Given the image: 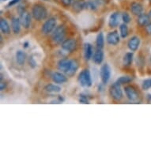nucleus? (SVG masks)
<instances>
[{
    "label": "nucleus",
    "instance_id": "f3484780",
    "mask_svg": "<svg viewBox=\"0 0 151 151\" xmlns=\"http://www.w3.org/2000/svg\"><path fill=\"white\" fill-rule=\"evenodd\" d=\"M93 60L96 64H101L104 60V52L103 50L97 48L93 55Z\"/></svg>",
    "mask_w": 151,
    "mask_h": 151
},
{
    "label": "nucleus",
    "instance_id": "2f4dec72",
    "mask_svg": "<svg viewBox=\"0 0 151 151\" xmlns=\"http://www.w3.org/2000/svg\"><path fill=\"white\" fill-rule=\"evenodd\" d=\"M29 66L32 68L37 67V62L35 61V59L33 58L32 55H31L29 58Z\"/></svg>",
    "mask_w": 151,
    "mask_h": 151
},
{
    "label": "nucleus",
    "instance_id": "9d476101",
    "mask_svg": "<svg viewBox=\"0 0 151 151\" xmlns=\"http://www.w3.org/2000/svg\"><path fill=\"white\" fill-rule=\"evenodd\" d=\"M20 20L22 25L25 29H29L31 25V14L26 10L20 14Z\"/></svg>",
    "mask_w": 151,
    "mask_h": 151
},
{
    "label": "nucleus",
    "instance_id": "ea45409f",
    "mask_svg": "<svg viewBox=\"0 0 151 151\" xmlns=\"http://www.w3.org/2000/svg\"><path fill=\"white\" fill-rule=\"evenodd\" d=\"M149 1H150V3H151V0H149Z\"/></svg>",
    "mask_w": 151,
    "mask_h": 151
},
{
    "label": "nucleus",
    "instance_id": "4be33fe9",
    "mask_svg": "<svg viewBox=\"0 0 151 151\" xmlns=\"http://www.w3.org/2000/svg\"><path fill=\"white\" fill-rule=\"evenodd\" d=\"M0 29H1V32H3V34H10V25L8 24L7 21L6 20L5 18H3V17L0 20Z\"/></svg>",
    "mask_w": 151,
    "mask_h": 151
},
{
    "label": "nucleus",
    "instance_id": "5701e85b",
    "mask_svg": "<svg viewBox=\"0 0 151 151\" xmlns=\"http://www.w3.org/2000/svg\"><path fill=\"white\" fill-rule=\"evenodd\" d=\"M78 69V63L76 60H72L71 65H70V69L68 70V71L66 73L67 76H70V77H72L73 75L75 74V73L77 72Z\"/></svg>",
    "mask_w": 151,
    "mask_h": 151
},
{
    "label": "nucleus",
    "instance_id": "9b49d317",
    "mask_svg": "<svg viewBox=\"0 0 151 151\" xmlns=\"http://www.w3.org/2000/svg\"><path fill=\"white\" fill-rule=\"evenodd\" d=\"M52 79L56 84H63L67 82V76L60 72H54L52 74Z\"/></svg>",
    "mask_w": 151,
    "mask_h": 151
},
{
    "label": "nucleus",
    "instance_id": "20e7f679",
    "mask_svg": "<svg viewBox=\"0 0 151 151\" xmlns=\"http://www.w3.org/2000/svg\"><path fill=\"white\" fill-rule=\"evenodd\" d=\"M56 19L55 17H50L49 19H47L44 25L41 27V32L43 34L47 35L49 33H52L56 28Z\"/></svg>",
    "mask_w": 151,
    "mask_h": 151
},
{
    "label": "nucleus",
    "instance_id": "a878e982",
    "mask_svg": "<svg viewBox=\"0 0 151 151\" xmlns=\"http://www.w3.org/2000/svg\"><path fill=\"white\" fill-rule=\"evenodd\" d=\"M96 45L97 48L103 49L104 45V37L103 32H100L99 34L97 35V39H96Z\"/></svg>",
    "mask_w": 151,
    "mask_h": 151
},
{
    "label": "nucleus",
    "instance_id": "c756f323",
    "mask_svg": "<svg viewBox=\"0 0 151 151\" xmlns=\"http://www.w3.org/2000/svg\"><path fill=\"white\" fill-rule=\"evenodd\" d=\"M121 18L123 22H124V23H126V24H128L131 22V16L127 12H124L122 14Z\"/></svg>",
    "mask_w": 151,
    "mask_h": 151
},
{
    "label": "nucleus",
    "instance_id": "6e6552de",
    "mask_svg": "<svg viewBox=\"0 0 151 151\" xmlns=\"http://www.w3.org/2000/svg\"><path fill=\"white\" fill-rule=\"evenodd\" d=\"M61 47L63 50L68 52H74L77 47V42L74 39H67L63 41Z\"/></svg>",
    "mask_w": 151,
    "mask_h": 151
},
{
    "label": "nucleus",
    "instance_id": "72a5a7b5",
    "mask_svg": "<svg viewBox=\"0 0 151 151\" xmlns=\"http://www.w3.org/2000/svg\"><path fill=\"white\" fill-rule=\"evenodd\" d=\"M74 0H62V3H63V5L67 6L72 5L74 3Z\"/></svg>",
    "mask_w": 151,
    "mask_h": 151
},
{
    "label": "nucleus",
    "instance_id": "412c9836",
    "mask_svg": "<svg viewBox=\"0 0 151 151\" xmlns=\"http://www.w3.org/2000/svg\"><path fill=\"white\" fill-rule=\"evenodd\" d=\"M15 58H16V62L18 65L22 66L25 64V60H26V54L23 51H17L15 55Z\"/></svg>",
    "mask_w": 151,
    "mask_h": 151
},
{
    "label": "nucleus",
    "instance_id": "6ab92c4d",
    "mask_svg": "<svg viewBox=\"0 0 151 151\" xmlns=\"http://www.w3.org/2000/svg\"><path fill=\"white\" fill-rule=\"evenodd\" d=\"M21 22L20 18L18 17H14L11 21V28H12L13 32H14L15 34H18L21 31Z\"/></svg>",
    "mask_w": 151,
    "mask_h": 151
},
{
    "label": "nucleus",
    "instance_id": "bb28decb",
    "mask_svg": "<svg viewBox=\"0 0 151 151\" xmlns=\"http://www.w3.org/2000/svg\"><path fill=\"white\" fill-rule=\"evenodd\" d=\"M119 32L122 38H126L128 36V27L126 23H123L119 26Z\"/></svg>",
    "mask_w": 151,
    "mask_h": 151
},
{
    "label": "nucleus",
    "instance_id": "ddd939ff",
    "mask_svg": "<svg viewBox=\"0 0 151 151\" xmlns=\"http://www.w3.org/2000/svg\"><path fill=\"white\" fill-rule=\"evenodd\" d=\"M140 45V39L138 37H131L127 42V47L131 52H135L139 49Z\"/></svg>",
    "mask_w": 151,
    "mask_h": 151
},
{
    "label": "nucleus",
    "instance_id": "7ed1b4c3",
    "mask_svg": "<svg viewBox=\"0 0 151 151\" xmlns=\"http://www.w3.org/2000/svg\"><path fill=\"white\" fill-rule=\"evenodd\" d=\"M78 81L82 87H90L92 86V78L89 70H83L78 75Z\"/></svg>",
    "mask_w": 151,
    "mask_h": 151
},
{
    "label": "nucleus",
    "instance_id": "4c0bfd02",
    "mask_svg": "<svg viewBox=\"0 0 151 151\" xmlns=\"http://www.w3.org/2000/svg\"><path fill=\"white\" fill-rule=\"evenodd\" d=\"M28 46H29V43L28 42H25L24 44H23V47H28Z\"/></svg>",
    "mask_w": 151,
    "mask_h": 151
},
{
    "label": "nucleus",
    "instance_id": "7c9ffc66",
    "mask_svg": "<svg viewBox=\"0 0 151 151\" xmlns=\"http://www.w3.org/2000/svg\"><path fill=\"white\" fill-rule=\"evenodd\" d=\"M142 87L144 90H148L150 88H151V78L150 79L144 80L142 85Z\"/></svg>",
    "mask_w": 151,
    "mask_h": 151
},
{
    "label": "nucleus",
    "instance_id": "aec40b11",
    "mask_svg": "<svg viewBox=\"0 0 151 151\" xmlns=\"http://www.w3.org/2000/svg\"><path fill=\"white\" fill-rule=\"evenodd\" d=\"M93 49L89 43H85L84 45V56L86 60H89L91 58H93Z\"/></svg>",
    "mask_w": 151,
    "mask_h": 151
},
{
    "label": "nucleus",
    "instance_id": "473e14b6",
    "mask_svg": "<svg viewBox=\"0 0 151 151\" xmlns=\"http://www.w3.org/2000/svg\"><path fill=\"white\" fill-rule=\"evenodd\" d=\"M79 101L80 103H83V104H89V100L83 94H81L79 97Z\"/></svg>",
    "mask_w": 151,
    "mask_h": 151
},
{
    "label": "nucleus",
    "instance_id": "c85d7f7f",
    "mask_svg": "<svg viewBox=\"0 0 151 151\" xmlns=\"http://www.w3.org/2000/svg\"><path fill=\"white\" fill-rule=\"evenodd\" d=\"M97 4L95 2V0L93 1H87L86 4V9H89V10H97Z\"/></svg>",
    "mask_w": 151,
    "mask_h": 151
},
{
    "label": "nucleus",
    "instance_id": "f704fd0d",
    "mask_svg": "<svg viewBox=\"0 0 151 151\" xmlns=\"http://www.w3.org/2000/svg\"><path fill=\"white\" fill-rule=\"evenodd\" d=\"M6 88V82H3V79H1V84H0V89H1V90L3 91V90H4V89Z\"/></svg>",
    "mask_w": 151,
    "mask_h": 151
},
{
    "label": "nucleus",
    "instance_id": "cd10ccee",
    "mask_svg": "<svg viewBox=\"0 0 151 151\" xmlns=\"http://www.w3.org/2000/svg\"><path fill=\"white\" fill-rule=\"evenodd\" d=\"M132 81V78L129 77V76H122V77L119 78L118 79L116 80V83L117 84L120 85H124L127 84V83H129V82H131Z\"/></svg>",
    "mask_w": 151,
    "mask_h": 151
},
{
    "label": "nucleus",
    "instance_id": "c9c22d12",
    "mask_svg": "<svg viewBox=\"0 0 151 151\" xmlns=\"http://www.w3.org/2000/svg\"><path fill=\"white\" fill-rule=\"evenodd\" d=\"M146 32H147L148 34L151 35V23H150V24L146 26Z\"/></svg>",
    "mask_w": 151,
    "mask_h": 151
},
{
    "label": "nucleus",
    "instance_id": "f8f14e48",
    "mask_svg": "<svg viewBox=\"0 0 151 151\" xmlns=\"http://www.w3.org/2000/svg\"><path fill=\"white\" fill-rule=\"evenodd\" d=\"M120 14L119 12H114L112 13L109 19V25L111 28L116 27L117 25H119V21H120Z\"/></svg>",
    "mask_w": 151,
    "mask_h": 151
},
{
    "label": "nucleus",
    "instance_id": "2eb2a0df",
    "mask_svg": "<svg viewBox=\"0 0 151 151\" xmlns=\"http://www.w3.org/2000/svg\"><path fill=\"white\" fill-rule=\"evenodd\" d=\"M131 11L133 14L139 16L143 14V7L140 3L134 2L131 4Z\"/></svg>",
    "mask_w": 151,
    "mask_h": 151
},
{
    "label": "nucleus",
    "instance_id": "f257e3e1",
    "mask_svg": "<svg viewBox=\"0 0 151 151\" xmlns=\"http://www.w3.org/2000/svg\"><path fill=\"white\" fill-rule=\"evenodd\" d=\"M32 15L35 20H45L47 16V10L41 4H35L32 9Z\"/></svg>",
    "mask_w": 151,
    "mask_h": 151
},
{
    "label": "nucleus",
    "instance_id": "0eeeda50",
    "mask_svg": "<svg viewBox=\"0 0 151 151\" xmlns=\"http://www.w3.org/2000/svg\"><path fill=\"white\" fill-rule=\"evenodd\" d=\"M124 92L126 94L127 97L131 101H135L139 98V94L136 89L131 86H127L124 87Z\"/></svg>",
    "mask_w": 151,
    "mask_h": 151
},
{
    "label": "nucleus",
    "instance_id": "58836bf2",
    "mask_svg": "<svg viewBox=\"0 0 151 151\" xmlns=\"http://www.w3.org/2000/svg\"><path fill=\"white\" fill-rule=\"evenodd\" d=\"M149 15H150V18H151V10L150 11V12H149Z\"/></svg>",
    "mask_w": 151,
    "mask_h": 151
},
{
    "label": "nucleus",
    "instance_id": "423d86ee",
    "mask_svg": "<svg viewBox=\"0 0 151 151\" xmlns=\"http://www.w3.org/2000/svg\"><path fill=\"white\" fill-rule=\"evenodd\" d=\"M100 76L103 84H107L111 77V67L109 64H103L100 70Z\"/></svg>",
    "mask_w": 151,
    "mask_h": 151
},
{
    "label": "nucleus",
    "instance_id": "f03ea898",
    "mask_svg": "<svg viewBox=\"0 0 151 151\" xmlns=\"http://www.w3.org/2000/svg\"><path fill=\"white\" fill-rule=\"evenodd\" d=\"M66 37V29L63 25H59L52 32V40L55 44H62Z\"/></svg>",
    "mask_w": 151,
    "mask_h": 151
},
{
    "label": "nucleus",
    "instance_id": "b1692460",
    "mask_svg": "<svg viewBox=\"0 0 151 151\" xmlns=\"http://www.w3.org/2000/svg\"><path fill=\"white\" fill-rule=\"evenodd\" d=\"M45 91L47 93H57L61 91V87L57 86V85L54 84H48L45 87Z\"/></svg>",
    "mask_w": 151,
    "mask_h": 151
},
{
    "label": "nucleus",
    "instance_id": "e433bc0d",
    "mask_svg": "<svg viewBox=\"0 0 151 151\" xmlns=\"http://www.w3.org/2000/svg\"><path fill=\"white\" fill-rule=\"evenodd\" d=\"M19 1H20V0H13V1H11V2H10V3H9V5H8V6H10L14 5V4H16V3H18Z\"/></svg>",
    "mask_w": 151,
    "mask_h": 151
},
{
    "label": "nucleus",
    "instance_id": "39448f33",
    "mask_svg": "<svg viewBox=\"0 0 151 151\" xmlns=\"http://www.w3.org/2000/svg\"><path fill=\"white\" fill-rule=\"evenodd\" d=\"M120 86H121L120 85L115 82L114 84L111 85L109 89V93H110L111 97L116 101H120L123 98V91Z\"/></svg>",
    "mask_w": 151,
    "mask_h": 151
},
{
    "label": "nucleus",
    "instance_id": "1a4fd4ad",
    "mask_svg": "<svg viewBox=\"0 0 151 151\" xmlns=\"http://www.w3.org/2000/svg\"><path fill=\"white\" fill-rule=\"evenodd\" d=\"M106 39L108 44L111 45H116L119 43L120 37L117 31H112L108 33Z\"/></svg>",
    "mask_w": 151,
    "mask_h": 151
},
{
    "label": "nucleus",
    "instance_id": "dca6fc26",
    "mask_svg": "<svg viewBox=\"0 0 151 151\" xmlns=\"http://www.w3.org/2000/svg\"><path fill=\"white\" fill-rule=\"evenodd\" d=\"M150 17L149 14H142L141 15H139L138 17V20L137 22L140 26L143 27V26H147L150 24Z\"/></svg>",
    "mask_w": 151,
    "mask_h": 151
},
{
    "label": "nucleus",
    "instance_id": "a211bd4d",
    "mask_svg": "<svg viewBox=\"0 0 151 151\" xmlns=\"http://www.w3.org/2000/svg\"><path fill=\"white\" fill-rule=\"evenodd\" d=\"M86 2H85L83 0H77V1H74V3L72 4V7L75 12L79 13L86 9Z\"/></svg>",
    "mask_w": 151,
    "mask_h": 151
},
{
    "label": "nucleus",
    "instance_id": "4468645a",
    "mask_svg": "<svg viewBox=\"0 0 151 151\" xmlns=\"http://www.w3.org/2000/svg\"><path fill=\"white\" fill-rule=\"evenodd\" d=\"M71 62L72 60H67V59H62L58 62V68L60 70L66 74L70 67Z\"/></svg>",
    "mask_w": 151,
    "mask_h": 151
},
{
    "label": "nucleus",
    "instance_id": "393cba45",
    "mask_svg": "<svg viewBox=\"0 0 151 151\" xmlns=\"http://www.w3.org/2000/svg\"><path fill=\"white\" fill-rule=\"evenodd\" d=\"M133 61V53L132 52H127L124 55V59H123V63L125 67H129L131 66Z\"/></svg>",
    "mask_w": 151,
    "mask_h": 151
}]
</instances>
